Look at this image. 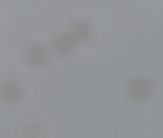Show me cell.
Instances as JSON below:
<instances>
[{
    "label": "cell",
    "instance_id": "obj_3",
    "mask_svg": "<svg viewBox=\"0 0 163 138\" xmlns=\"http://www.w3.org/2000/svg\"><path fill=\"white\" fill-rule=\"evenodd\" d=\"M87 30L84 27V26H75V29L74 30L75 36L78 38H84L86 35Z\"/></svg>",
    "mask_w": 163,
    "mask_h": 138
},
{
    "label": "cell",
    "instance_id": "obj_2",
    "mask_svg": "<svg viewBox=\"0 0 163 138\" xmlns=\"http://www.w3.org/2000/svg\"><path fill=\"white\" fill-rule=\"evenodd\" d=\"M56 47L58 50L66 52L71 47V42L67 38H59L56 42Z\"/></svg>",
    "mask_w": 163,
    "mask_h": 138
},
{
    "label": "cell",
    "instance_id": "obj_1",
    "mask_svg": "<svg viewBox=\"0 0 163 138\" xmlns=\"http://www.w3.org/2000/svg\"><path fill=\"white\" fill-rule=\"evenodd\" d=\"M45 54L44 50L39 46H35L30 49L28 52L30 61L35 64H39L44 61Z\"/></svg>",
    "mask_w": 163,
    "mask_h": 138
}]
</instances>
